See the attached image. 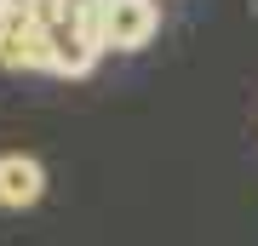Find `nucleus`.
<instances>
[{"label": "nucleus", "instance_id": "f257e3e1", "mask_svg": "<svg viewBox=\"0 0 258 246\" xmlns=\"http://www.w3.org/2000/svg\"><path fill=\"white\" fill-rule=\"evenodd\" d=\"M0 63L6 69H46V29L35 23L29 0H0Z\"/></svg>", "mask_w": 258, "mask_h": 246}, {"label": "nucleus", "instance_id": "f03ea898", "mask_svg": "<svg viewBox=\"0 0 258 246\" xmlns=\"http://www.w3.org/2000/svg\"><path fill=\"white\" fill-rule=\"evenodd\" d=\"M161 29V6L155 0H109V18H103V52H138L155 40Z\"/></svg>", "mask_w": 258, "mask_h": 246}, {"label": "nucleus", "instance_id": "7ed1b4c3", "mask_svg": "<svg viewBox=\"0 0 258 246\" xmlns=\"http://www.w3.org/2000/svg\"><path fill=\"white\" fill-rule=\"evenodd\" d=\"M98 52H103V46L86 35V29H75V23L46 29V69L63 74V80H81V74L98 63Z\"/></svg>", "mask_w": 258, "mask_h": 246}, {"label": "nucleus", "instance_id": "20e7f679", "mask_svg": "<svg viewBox=\"0 0 258 246\" xmlns=\"http://www.w3.org/2000/svg\"><path fill=\"white\" fill-rule=\"evenodd\" d=\"M46 195V172H40L35 155H0V206L23 212Z\"/></svg>", "mask_w": 258, "mask_h": 246}, {"label": "nucleus", "instance_id": "39448f33", "mask_svg": "<svg viewBox=\"0 0 258 246\" xmlns=\"http://www.w3.org/2000/svg\"><path fill=\"white\" fill-rule=\"evenodd\" d=\"M103 18H109V0H63V23L86 29L98 46H103Z\"/></svg>", "mask_w": 258, "mask_h": 246}, {"label": "nucleus", "instance_id": "423d86ee", "mask_svg": "<svg viewBox=\"0 0 258 246\" xmlns=\"http://www.w3.org/2000/svg\"><path fill=\"white\" fill-rule=\"evenodd\" d=\"M29 12H35L40 29H57V23H63V0H29Z\"/></svg>", "mask_w": 258, "mask_h": 246}, {"label": "nucleus", "instance_id": "0eeeda50", "mask_svg": "<svg viewBox=\"0 0 258 246\" xmlns=\"http://www.w3.org/2000/svg\"><path fill=\"white\" fill-rule=\"evenodd\" d=\"M252 12H258V0H252Z\"/></svg>", "mask_w": 258, "mask_h": 246}]
</instances>
